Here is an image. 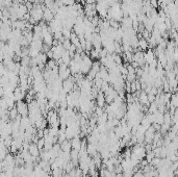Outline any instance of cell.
Wrapping results in <instances>:
<instances>
[{"mask_svg":"<svg viewBox=\"0 0 178 177\" xmlns=\"http://www.w3.org/2000/svg\"><path fill=\"white\" fill-rule=\"evenodd\" d=\"M140 47V50L141 51H145L148 49V42H147L146 39H144V38H141V39H139V46Z\"/></svg>","mask_w":178,"mask_h":177,"instance_id":"cell-11","label":"cell"},{"mask_svg":"<svg viewBox=\"0 0 178 177\" xmlns=\"http://www.w3.org/2000/svg\"><path fill=\"white\" fill-rule=\"evenodd\" d=\"M170 103H171L172 106L174 107H177L178 105V97H177V94L174 93V94L171 95V98H170Z\"/></svg>","mask_w":178,"mask_h":177,"instance_id":"cell-16","label":"cell"},{"mask_svg":"<svg viewBox=\"0 0 178 177\" xmlns=\"http://www.w3.org/2000/svg\"><path fill=\"white\" fill-rule=\"evenodd\" d=\"M44 145H45V141H44V139L43 138L39 139V140H38V142H37V146H38V148H39L40 151H42V150H43Z\"/></svg>","mask_w":178,"mask_h":177,"instance_id":"cell-18","label":"cell"},{"mask_svg":"<svg viewBox=\"0 0 178 177\" xmlns=\"http://www.w3.org/2000/svg\"><path fill=\"white\" fill-rule=\"evenodd\" d=\"M28 152L30 153V155L33 157H39L40 155V150L38 148L37 144H34V143H31L29 144V147H28Z\"/></svg>","mask_w":178,"mask_h":177,"instance_id":"cell-5","label":"cell"},{"mask_svg":"<svg viewBox=\"0 0 178 177\" xmlns=\"http://www.w3.org/2000/svg\"><path fill=\"white\" fill-rule=\"evenodd\" d=\"M143 56H144L145 63H146L147 65L151 64L153 60H155V54H154L153 50H151V49H147V51L143 54Z\"/></svg>","mask_w":178,"mask_h":177,"instance_id":"cell-4","label":"cell"},{"mask_svg":"<svg viewBox=\"0 0 178 177\" xmlns=\"http://www.w3.org/2000/svg\"><path fill=\"white\" fill-rule=\"evenodd\" d=\"M70 143H71V148H72V149L79 151L80 148H81V139L79 138V136H74L73 139H71Z\"/></svg>","mask_w":178,"mask_h":177,"instance_id":"cell-3","label":"cell"},{"mask_svg":"<svg viewBox=\"0 0 178 177\" xmlns=\"http://www.w3.org/2000/svg\"><path fill=\"white\" fill-rule=\"evenodd\" d=\"M63 177H70V175H69L68 173H67V174H64V175H63Z\"/></svg>","mask_w":178,"mask_h":177,"instance_id":"cell-22","label":"cell"},{"mask_svg":"<svg viewBox=\"0 0 178 177\" xmlns=\"http://www.w3.org/2000/svg\"><path fill=\"white\" fill-rule=\"evenodd\" d=\"M53 19H54V14H53L52 12H51L50 9H47L46 7L45 9L43 11V20L46 21V22H50V21H52Z\"/></svg>","mask_w":178,"mask_h":177,"instance_id":"cell-6","label":"cell"},{"mask_svg":"<svg viewBox=\"0 0 178 177\" xmlns=\"http://www.w3.org/2000/svg\"><path fill=\"white\" fill-rule=\"evenodd\" d=\"M64 171H63V169L61 168H56V169H53L52 171H51V177H63V175H64Z\"/></svg>","mask_w":178,"mask_h":177,"instance_id":"cell-14","label":"cell"},{"mask_svg":"<svg viewBox=\"0 0 178 177\" xmlns=\"http://www.w3.org/2000/svg\"><path fill=\"white\" fill-rule=\"evenodd\" d=\"M18 115H19V114H18V110H17L16 106H15V107H13V108H11V109H9V118L11 120V121H14Z\"/></svg>","mask_w":178,"mask_h":177,"instance_id":"cell-13","label":"cell"},{"mask_svg":"<svg viewBox=\"0 0 178 177\" xmlns=\"http://www.w3.org/2000/svg\"><path fill=\"white\" fill-rule=\"evenodd\" d=\"M110 87V82H108V81H103L102 85H101V87H100V92H101V93L106 92V90H108V89Z\"/></svg>","mask_w":178,"mask_h":177,"instance_id":"cell-17","label":"cell"},{"mask_svg":"<svg viewBox=\"0 0 178 177\" xmlns=\"http://www.w3.org/2000/svg\"><path fill=\"white\" fill-rule=\"evenodd\" d=\"M132 177H145V176H144V174H143V173L137 172V173H133Z\"/></svg>","mask_w":178,"mask_h":177,"instance_id":"cell-20","label":"cell"},{"mask_svg":"<svg viewBox=\"0 0 178 177\" xmlns=\"http://www.w3.org/2000/svg\"><path fill=\"white\" fill-rule=\"evenodd\" d=\"M61 150H62L63 152H66V153H70V151H71V143H70V141L69 140H65L64 142H62L61 144Z\"/></svg>","mask_w":178,"mask_h":177,"instance_id":"cell-9","label":"cell"},{"mask_svg":"<svg viewBox=\"0 0 178 177\" xmlns=\"http://www.w3.org/2000/svg\"><path fill=\"white\" fill-rule=\"evenodd\" d=\"M31 125V122H30L29 118L28 116L26 117H21V120H20V129L21 130H25L27 127H29Z\"/></svg>","mask_w":178,"mask_h":177,"instance_id":"cell-7","label":"cell"},{"mask_svg":"<svg viewBox=\"0 0 178 177\" xmlns=\"http://www.w3.org/2000/svg\"><path fill=\"white\" fill-rule=\"evenodd\" d=\"M108 114H106V113H103L101 116L97 117V123H98V125L106 124V122H108Z\"/></svg>","mask_w":178,"mask_h":177,"instance_id":"cell-12","label":"cell"},{"mask_svg":"<svg viewBox=\"0 0 178 177\" xmlns=\"http://www.w3.org/2000/svg\"><path fill=\"white\" fill-rule=\"evenodd\" d=\"M137 99H139V102L142 104V105H148V104H150V103H149V101H148L147 93H145L144 91H141V92H140Z\"/></svg>","mask_w":178,"mask_h":177,"instance_id":"cell-8","label":"cell"},{"mask_svg":"<svg viewBox=\"0 0 178 177\" xmlns=\"http://www.w3.org/2000/svg\"><path fill=\"white\" fill-rule=\"evenodd\" d=\"M147 97H148V101H149V103H152V102L155 101V98H156L155 95L151 94V93H148V94H147Z\"/></svg>","mask_w":178,"mask_h":177,"instance_id":"cell-19","label":"cell"},{"mask_svg":"<svg viewBox=\"0 0 178 177\" xmlns=\"http://www.w3.org/2000/svg\"><path fill=\"white\" fill-rule=\"evenodd\" d=\"M25 95H26V92H24L19 85L17 87H15V90L13 91V96H14L16 102L19 101V100H23V99L25 98Z\"/></svg>","mask_w":178,"mask_h":177,"instance_id":"cell-2","label":"cell"},{"mask_svg":"<svg viewBox=\"0 0 178 177\" xmlns=\"http://www.w3.org/2000/svg\"><path fill=\"white\" fill-rule=\"evenodd\" d=\"M3 95H4V90H3V87L0 85V98H2Z\"/></svg>","mask_w":178,"mask_h":177,"instance_id":"cell-21","label":"cell"},{"mask_svg":"<svg viewBox=\"0 0 178 177\" xmlns=\"http://www.w3.org/2000/svg\"><path fill=\"white\" fill-rule=\"evenodd\" d=\"M29 63H30V58L29 56H23L20 60V65L23 67H29Z\"/></svg>","mask_w":178,"mask_h":177,"instance_id":"cell-15","label":"cell"},{"mask_svg":"<svg viewBox=\"0 0 178 177\" xmlns=\"http://www.w3.org/2000/svg\"><path fill=\"white\" fill-rule=\"evenodd\" d=\"M96 103L99 107H102L105 105V98H104V94L101 92L98 93V95L96 96Z\"/></svg>","mask_w":178,"mask_h":177,"instance_id":"cell-10","label":"cell"},{"mask_svg":"<svg viewBox=\"0 0 178 177\" xmlns=\"http://www.w3.org/2000/svg\"><path fill=\"white\" fill-rule=\"evenodd\" d=\"M16 108L18 110V114L21 116V117H26L28 116V106L27 103L23 100H19V101L16 102Z\"/></svg>","mask_w":178,"mask_h":177,"instance_id":"cell-1","label":"cell"},{"mask_svg":"<svg viewBox=\"0 0 178 177\" xmlns=\"http://www.w3.org/2000/svg\"><path fill=\"white\" fill-rule=\"evenodd\" d=\"M0 19H1V12H0Z\"/></svg>","mask_w":178,"mask_h":177,"instance_id":"cell-23","label":"cell"}]
</instances>
